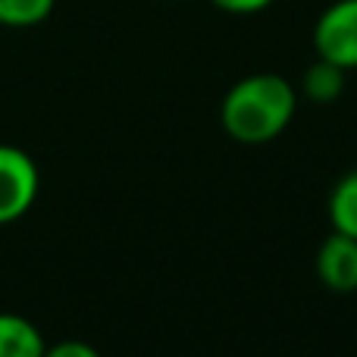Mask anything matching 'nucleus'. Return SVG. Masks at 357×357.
Masks as SVG:
<instances>
[{"label":"nucleus","mask_w":357,"mask_h":357,"mask_svg":"<svg viewBox=\"0 0 357 357\" xmlns=\"http://www.w3.org/2000/svg\"><path fill=\"white\" fill-rule=\"evenodd\" d=\"M298 91L276 73H254L226 91L220 107L222 129L238 144H266L291 126Z\"/></svg>","instance_id":"nucleus-1"},{"label":"nucleus","mask_w":357,"mask_h":357,"mask_svg":"<svg viewBox=\"0 0 357 357\" xmlns=\"http://www.w3.org/2000/svg\"><path fill=\"white\" fill-rule=\"evenodd\" d=\"M314 47L320 60L339 69H357V0H335L314 25Z\"/></svg>","instance_id":"nucleus-2"},{"label":"nucleus","mask_w":357,"mask_h":357,"mask_svg":"<svg viewBox=\"0 0 357 357\" xmlns=\"http://www.w3.org/2000/svg\"><path fill=\"white\" fill-rule=\"evenodd\" d=\"M38 191V169L29 154L0 148V222H13L31 207Z\"/></svg>","instance_id":"nucleus-3"},{"label":"nucleus","mask_w":357,"mask_h":357,"mask_svg":"<svg viewBox=\"0 0 357 357\" xmlns=\"http://www.w3.org/2000/svg\"><path fill=\"white\" fill-rule=\"evenodd\" d=\"M317 276L335 295L357 291V238L333 229V235L317 251Z\"/></svg>","instance_id":"nucleus-4"},{"label":"nucleus","mask_w":357,"mask_h":357,"mask_svg":"<svg viewBox=\"0 0 357 357\" xmlns=\"http://www.w3.org/2000/svg\"><path fill=\"white\" fill-rule=\"evenodd\" d=\"M0 357H44V342L29 320L0 314Z\"/></svg>","instance_id":"nucleus-5"},{"label":"nucleus","mask_w":357,"mask_h":357,"mask_svg":"<svg viewBox=\"0 0 357 357\" xmlns=\"http://www.w3.org/2000/svg\"><path fill=\"white\" fill-rule=\"evenodd\" d=\"M329 222L335 232L357 238V169L342 176L329 191Z\"/></svg>","instance_id":"nucleus-6"},{"label":"nucleus","mask_w":357,"mask_h":357,"mask_svg":"<svg viewBox=\"0 0 357 357\" xmlns=\"http://www.w3.org/2000/svg\"><path fill=\"white\" fill-rule=\"evenodd\" d=\"M301 88L314 104H333V100L342 94V88H345V69H339L335 63L317 56L314 66L304 69Z\"/></svg>","instance_id":"nucleus-7"},{"label":"nucleus","mask_w":357,"mask_h":357,"mask_svg":"<svg viewBox=\"0 0 357 357\" xmlns=\"http://www.w3.org/2000/svg\"><path fill=\"white\" fill-rule=\"evenodd\" d=\"M50 10L54 0H0V25H38Z\"/></svg>","instance_id":"nucleus-8"},{"label":"nucleus","mask_w":357,"mask_h":357,"mask_svg":"<svg viewBox=\"0 0 357 357\" xmlns=\"http://www.w3.org/2000/svg\"><path fill=\"white\" fill-rule=\"evenodd\" d=\"M213 6L226 13H235V16H248V13H260L273 3V0H210Z\"/></svg>","instance_id":"nucleus-9"},{"label":"nucleus","mask_w":357,"mask_h":357,"mask_svg":"<svg viewBox=\"0 0 357 357\" xmlns=\"http://www.w3.org/2000/svg\"><path fill=\"white\" fill-rule=\"evenodd\" d=\"M44 357H100V354L85 342H60L50 351H44Z\"/></svg>","instance_id":"nucleus-10"}]
</instances>
